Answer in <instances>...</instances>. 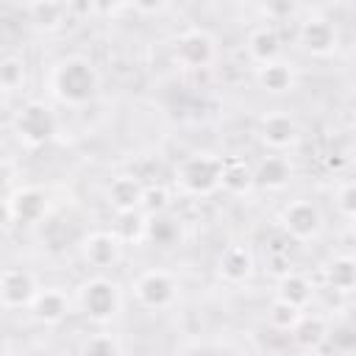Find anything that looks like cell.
Here are the masks:
<instances>
[{
    "label": "cell",
    "instance_id": "cell-1",
    "mask_svg": "<svg viewBox=\"0 0 356 356\" xmlns=\"http://www.w3.org/2000/svg\"><path fill=\"white\" fill-rule=\"evenodd\" d=\"M47 92L67 108H83L100 92V72L86 56H64L50 64Z\"/></svg>",
    "mask_w": 356,
    "mask_h": 356
},
{
    "label": "cell",
    "instance_id": "cell-2",
    "mask_svg": "<svg viewBox=\"0 0 356 356\" xmlns=\"http://www.w3.org/2000/svg\"><path fill=\"white\" fill-rule=\"evenodd\" d=\"M222 170H225L222 156L192 153L175 164L172 181H175V189L186 197H209L217 189H222Z\"/></svg>",
    "mask_w": 356,
    "mask_h": 356
},
{
    "label": "cell",
    "instance_id": "cell-3",
    "mask_svg": "<svg viewBox=\"0 0 356 356\" xmlns=\"http://www.w3.org/2000/svg\"><path fill=\"white\" fill-rule=\"evenodd\" d=\"M75 303L86 320H92L95 325H108L122 312V289L106 275H92L78 286Z\"/></svg>",
    "mask_w": 356,
    "mask_h": 356
},
{
    "label": "cell",
    "instance_id": "cell-4",
    "mask_svg": "<svg viewBox=\"0 0 356 356\" xmlns=\"http://www.w3.org/2000/svg\"><path fill=\"white\" fill-rule=\"evenodd\" d=\"M131 295L147 312H167L181 298V281L164 267H150L131 281Z\"/></svg>",
    "mask_w": 356,
    "mask_h": 356
},
{
    "label": "cell",
    "instance_id": "cell-5",
    "mask_svg": "<svg viewBox=\"0 0 356 356\" xmlns=\"http://www.w3.org/2000/svg\"><path fill=\"white\" fill-rule=\"evenodd\" d=\"M56 128H58L56 111L42 100H25L11 117V131L17 142L28 150L47 145L56 136Z\"/></svg>",
    "mask_w": 356,
    "mask_h": 356
},
{
    "label": "cell",
    "instance_id": "cell-6",
    "mask_svg": "<svg viewBox=\"0 0 356 356\" xmlns=\"http://www.w3.org/2000/svg\"><path fill=\"white\" fill-rule=\"evenodd\" d=\"M217 56V42L203 28H189L172 39V61L181 70H209L214 67Z\"/></svg>",
    "mask_w": 356,
    "mask_h": 356
},
{
    "label": "cell",
    "instance_id": "cell-7",
    "mask_svg": "<svg viewBox=\"0 0 356 356\" xmlns=\"http://www.w3.org/2000/svg\"><path fill=\"white\" fill-rule=\"evenodd\" d=\"M278 222L284 228V234L298 242V245H309L320 236L323 231V211L314 200L309 197H298V200H289L281 214H278Z\"/></svg>",
    "mask_w": 356,
    "mask_h": 356
},
{
    "label": "cell",
    "instance_id": "cell-8",
    "mask_svg": "<svg viewBox=\"0 0 356 356\" xmlns=\"http://www.w3.org/2000/svg\"><path fill=\"white\" fill-rule=\"evenodd\" d=\"M256 139L270 153H284L286 156L300 142V125H298V120L289 111L273 108V111H267V114L259 117V122H256Z\"/></svg>",
    "mask_w": 356,
    "mask_h": 356
},
{
    "label": "cell",
    "instance_id": "cell-9",
    "mask_svg": "<svg viewBox=\"0 0 356 356\" xmlns=\"http://www.w3.org/2000/svg\"><path fill=\"white\" fill-rule=\"evenodd\" d=\"M298 44L314 58H328L339 47V31L334 19L312 11L303 19H298Z\"/></svg>",
    "mask_w": 356,
    "mask_h": 356
},
{
    "label": "cell",
    "instance_id": "cell-10",
    "mask_svg": "<svg viewBox=\"0 0 356 356\" xmlns=\"http://www.w3.org/2000/svg\"><path fill=\"white\" fill-rule=\"evenodd\" d=\"M47 214V195L36 186H19L6 195V222H39Z\"/></svg>",
    "mask_w": 356,
    "mask_h": 356
},
{
    "label": "cell",
    "instance_id": "cell-11",
    "mask_svg": "<svg viewBox=\"0 0 356 356\" xmlns=\"http://www.w3.org/2000/svg\"><path fill=\"white\" fill-rule=\"evenodd\" d=\"M39 281L25 267H6L0 278V295L6 309H31L33 298L39 295Z\"/></svg>",
    "mask_w": 356,
    "mask_h": 356
},
{
    "label": "cell",
    "instance_id": "cell-12",
    "mask_svg": "<svg viewBox=\"0 0 356 356\" xmlns=\"http://www.w3.org/2000/svg\"><path fill=\"white\" fill-rule=\"evenodd\" d=\"M122 236L120 234H111V231H95L83 239L81 245V253H83V261L92 264L95 270H108L120 261L122 256Z\"/></svg>",
    "mask_w": 356,
    "mask_h": 356
},
{
    "label": "cell",
    "instance_id": "cell-13",
    "mask_svg": "<svg viewBox=\"0 0 356 356\" xmlns=\"http://www.w3.org/2000/svg\"><path fill=\"white\" fill-rule=\"evenodd\" d=\"M145 189H147V186H145L139 178H134V175H117V178H111L108 186H106V203H108L120 217L136 214V211H142Z\"/></svg>",
    "mask_w": 356,
    "mask_h": 356
},
{
    "label": "cell",
    "instance_id": "cell-14",
    "mask_svg": "<svg viewBox=\"0 0 356 356\" xmlns=\"http://www.w3.org/2000/svg\"><path fill=\"white\" fill-rule=\"evenodd\" d=\"M245 50H248V58L253 67H264L270 61H278L281 58V33L273 22H261L256 28L248 31V39H245Z\"/></svg>",
    "mask_w": 356,
    "mask_h": 356
},
{
    "label": "cell",
    "instance_id": "cell-15",
    "mask_svg": "<svg viewBox=\"0 0 356 356\" xmlns=\"http://www.w3.org/2000/svg\"><path fill=\"white\" fill-rule=\"evenodd\" d=\"M253 270H256V261H253V253L248 245H228L217 256V278L231 284V286L250 281Z\"/></svg>",
    "mask_w": 356,
    "mask_h": 356
},
{
    "label": "cell",
    "instance_id": "cell-16",
    "mask_svg": "<svg viewBox=\"0 0 356 356\" xmlns=\"http://www.w3.org/2000/svg\"><path fill=\"white\" fill-rule=\"evenodd\" d=\"M72 309V298L64 286H42L31 303V314L42 325H58Z\"/></svg>",
    "mask_w": 356,
    "mask_h": 356
},
{
    "label": "cell",
    "instance_id": "cell-17",
    "mask_svg": "<svg viewBox=\"0 0 356 356\" xmlns=\"http://www.w3.org/2000/svg\"><path fill=\"white\" fill-rule=\"evenodd\" d=\"M253 78H256L259 89H264L267 95H286L298 83V70L292 61L278 58V61H270L264 67H253Z\"/></svg>",
    "mask_w": 356,
    "mask_h": 356
},
{
    "label": "cell",
    "instance_id": "cell-18",
    "mask_svg": "<svg viewBox=\"0 0 356 356\" xmlns=\"http://www.w3.org/2000/svg\"><path fill=\"white\" fill-rule=\"evenodd\" d=\"M253 178H256V186H261V189H284L292 178L289 156L270 153V156L259 159V164H253Z\"/></svg>",
    "mask_w": 356,
    "mask_h": 356
},
{
    "label": "cell",
    "instance_id": "cell-19",
    "mask_svg": "<svg viewBox=\"0 0 356 356\" xmlns=\"http://www.w3.org/2000/svg\"><path fill=\"white\" fill-rule=\"evenodd\" d=\"M325 286L337 295H353L356 292V256L339 253L334 256L323 270Z\"/></svg>",
    "mask_w": 356,
    "mask_h": 356
},
{
    "label": "cell",
    "instance_id": "cell-20",
    "mask_svg": "<svg viewBox=\"0 0 356 356\" xmlns=\"http://www.w3.org/2000/svg\"><path fill=\"white\" fill-rule=\"evenodd\" d=\"M278 298L286 300L289 306L306 312V306H309L312 298H314V286H312V281H309L303 273L289 270V273H284L281 281H278Z\"/></svg>",
    "mask_w": 356,
    "mask_h": 356
},
{
    "label": "cell",
    "instance_id": "cell-21",
    "mask_svg": "<svg viewBox=\"0 0 356 356\" xmlns=\"http://www.w3.org/2000/svg\"><path fill=\"white\" fill-rule=\"evenodd\" d=\"M253 186H256L253 167L245 164L242 159H225V170H222V192H228V195H248Z\"/></svg>",
    "mask_w": 356,
    "mask_h": 356
},
{
    "label": "cell",
    "instance_id": "cell-22",
    "mask_svg": "<svg viewBox=\"0 0 356 356\" xmlns=\"http://www.w3.org/2000/svg\"><path fill=\"white\" fill-rule=\"evenodd\" d=\"M25 11H28L31 22L36 28H44V31L61 28L70 17V6H64V3H31Z\"/></svg>",
    "mask_w": 356,
    "mask_h": 356
},
{
    "label": "cell",
    "instance_id": "cell-23",
    "mask_svg": "<svg viewBox=\"0 0 356 356\" xmlns=\"http://www.w3.org/2000/svg\"><path fill=\"white\" fill-rule=\"evenodd\" d=\"M0 86H3V97L11 100L22 86H25V58L17 53H8L0 64Z\"/></svg>",
    "mask_w": 356,
    "mask_h": 356
},
{
    "label": "cell",
    "instance_id": "cell-24",
    "mask_svg": "<svg viewBox=\"0 0 356 356\" xmlns=\"http://www.w3.org/2000/svg\"><path fill=\"white\" fill-rule=\"evenodd\" d=\"M178 236H181V225H178L167 211H164V214H156V217H147L145 239H150L153 245L167 248V245H172Z\"/></svg>",
    "mask_w": 356,
    "mask_h": 356
},
{
    "label": "cell",
    "instance_id": "cell-25",
    "mask_svg": "<svg viewBox=\"0 0 356 356\" xmlns=\"http://www.w3.org/2000/svg\"><path fill=\"white\" fill-rule=\"evenodd\" d=\"M267 317H270V325L275 328V331H298L300 325H303V312L300 309H295V306H289L286 300H281V298H275L273 300V306H270V312H267Z\"/></svg>",
    "mask_w": 356,
    "mask_h": 356
},
{
    "label": "cell",
    "instance_id": "cell-26",
    "mask_svg": "<svg viewBox=\"0 0 356 356\" xmlns=\"http://www.w3.org/2000/svg\"><path fill=\"white\" fill-rule=\"evenodd\" d=\"M81 356H122V345L111 331H97L83 339Z\"/></svg>",
    "mask_w": 356,
    "mask_h": 356
},
{
    "label": "cell",
    "instance_id": "cell-27",
    "mask_svg": "<svg viewBox=\"0 0 356 356\" xmlns=\"http://www.w3.org/2000/svg\"><path fill=\"white\" fill-rule=\"evenodd\" d=\"M325 342H328L337 353H353V350H356V325H353V323L328 325Z\"/></svg>",
    "mask_w": 356,
    "mask_h": 356
},
{
    "label": "cell",
    "instance_id": "cell-28",
    "mask_svg": "<svg viewBox=\"0 0 356 356\" xmlns=\"http://www.w3.org/2000/svg\"><path fill=\"white\" fill-rule=\"evenodd\" d=\"M337 209H339V214L342 217H348V220H356V178H350V181H345V184H339V189H337Z\"/></svg>",
    "mask_w": 356,
    "mask_h": 356
},
{
    "label": "cell",
    "instance_id": "cell-29",
    "mask_svg": "<svg viewBox=\"0 0 356 356\" xmlns=\"http://www.w3.org/2000/svg\"><path fill=\"white\" fill-rule=\"evenodd\" d=\"M298 356H323L317 348H309V350H303V353H298Z\"/></svg>",
    "mask_w": 356,
    "mask_h": 356
},
{
    "label": "cell",
    "instance_id": "cell-30",
    "mask_svg": "<svg viewBox=\"0 0 356 356\" xmlns=\"http://www.w3.org/2000/svg\"><path fill=\"white\" fill-rule=\"evenodd\" d=\"M350 167H353V172H356V145L350 147Z\"/></svg>",
    "mask_w": 356,
    "mask_h": 356
},
{
    "label": "cell",
    "instance_id": "cell-31",
    "mask_svg": "<svg viewBox=\"0 0 356 356\" xmlns=\"http://www.w3.org/2000/svg\"><path fill=\"white\" fill-rule=\"evenodd\" d=\"M350 225H353V236H356V220H350Z\"/></svg>",
    "mask_w": 356,
    "mask_h": 356
},
{
    "label": "cell",
    "instance_id": "cell-32",
    "mask_svg": "<svg viewBox=\"0 0 356 356\" xmlns=\"http://www.w3.org/2000/svg\"><path fill=\"white\" fill-rule=\"evenodd\" d=\"M264 356H278V353H264Z\"/></svg>",
    "mask_w": 356,
    "mask_h": 356
}]
</instances>
